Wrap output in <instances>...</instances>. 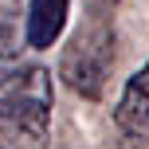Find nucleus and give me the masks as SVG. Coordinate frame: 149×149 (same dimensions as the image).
I'll use <instances>...</instances> for the list:
<instances>
[{
	"instance_id": "f257e3e1",
	"label": "nucleus",
	"mask_w": 149,
	"mask_h": 149,
	"mask_svg": "<svg viewBox=\"0 0 149 149\" xmlns=\"http://www.w3.org/2000/svg\"><path fill=\"white\" fill-rule=\"evenodd\" d=\"M51 118V74L43 67H0V145H43Z\"/></svg>"
},
{
	"instance_id": "f03ea898",
	"label": "nucleus",
	"mask_w": 149,
	"mask_h": 149,
	"mask_svg": "<svg viewBox=\"0 0 149 149\" xmlns=\"http://www.w3.org/2000/svg\"><path fill=\"white\" fill-rule=\"evenodd\" d=\"M110 67H114V31L106 20L94 16L74 31L71 47L63 51V79H67L71 90H79L86 98H98Z\"/></svg>"
},
{
	"instance_id": "7ed1b4c3",
	"label": "nucleus",
	"mask_w": 149,
	"mask_h": 149,
	"mask_svg": "<svg viewBox=\"0 0 149 149\" xmlns=\"http://www.w3.org/2000/svg\"><path fill=\"white\" fill-rule=\"evenodd\" d=\"M114 118H118V126L126 130L130 137H145L149 134V63L126 82Z\"/></svg>"
},
{
	"instance_id": "20e7f679",
	"label": "nucleus",
	"mask_w": 149,
	"mask_h": 149,
	"mask_svg": "<svg viewBox=\"0 0 149 149\" xmlns=\"http://www.w3.org/2000/svg\"><path fill=\"white\" fill-rule=\"evenodd\" d=\"M67 24V0H31L28 4V47H51Z\"/></svg>"
},
{
	"instance_id": "39448f33",
	"label": "nucleus",
	"mask_w": 149,
	"mask_h": 149,
	"mask_svg": "<svg viewBox=\"0 0 149 149\" xmlns=\"http://www.w3.org/2000/svg\"><path fill=\"white\" fill-rule=\"evenodd\" d=\"M20 12H12V8H0V59H16V55L24 51L20 47V20H16Z\"/></svg>"
},
{
	"instance_id": "423d86ee",
	"label": "nucleus",
	"mask_w": 149,
	"mask_h": 149,
	"mask_svg": "<svg viewBox=\"0 0 149 149\" xmlns=\"http://www.w3.org/2000/svg\"><path fill=\"white\" fill-rule=\"evenodd\" d=\"M94 4H114V0H94Z\"/></svg>"
}]
</instances>
